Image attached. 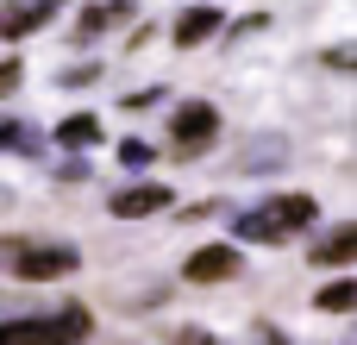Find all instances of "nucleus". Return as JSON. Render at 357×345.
I'll return each mask as SVG.
<instances>
[{
	"instance_id": "nucleus-1",
	"label": "nucleus",
	"mask_w": 357,
	"mask_h": 345,
	"mask_svg": "<svg viewBox=\"0 0 357 345\" xmlns=\"http://www.w3.org/2000/svg\"><path fill=\"white\" fill-rule=\"evenodd\" d=\"M314 220H320V201H314V195H270V201L245 207L232 233H238V239H257V245H282V239L307 233Z\"/></svg>"
},
{
	"instance_id": "nucleus-2",
	"label": "nucleus",
	"mask_w": 357,
	"mask_h": 345,
	"mask_svg": "<svg viewBox=\"0 0 357 345\" xmlns=\"http://www.w3.org/2000/svg\"><path fill=\"white\" fill-rule=\"evenodd\" d=\"M88 339V308H63L50 321H6L0 327V345H82Z\"/></svg>"
},
{
	"instance_id": "nucleus-3",
	"label": "nucleus",
	"mask_w": 357,
	"mask_h": 345,
	"mask_svg": "<svg viewBox=\"0 0 357 345\" xmlns=\"http://www.w3.org/2000/svg\"><path fill=\"white\" fill-rule=\"evenodd\" d=\"M82 258H75V245H13L6 251V270L19 277V283H56V277H69Z\"/></svg>"
},
{
	"instance_id": "nucleus-4",
	"label": "nucleus",
	"mask_w": 357,
	"mask_h": 345,
	"mask_svg": "<svg viewBox=\"0 0 357 345\" xmlns=\"http://www.w3.org/2000/svg\"><path fill=\"white\" fill-rule=\"evenodd\" d=\"M220 138V107L213 101H182L176 113H169V145H176V157H195V151H207Z\"/></svg>"
},
{
	"instance_id": "nucleus-5",
	"label": "nucleus",
	"mask_w": 357,
	"mask_h": 345,
	"mask_svg": "<svg viewBox=\"0 0 357 345\" xmlns=\"http://www.w3.org/2000/svg\"><path fill=\"white\" fill-rule=\"evenodd\" d=\"M238 270H245V251H238V245H201L182 277H188V283H232Z\"/></svg>"
},
{
	"instance_id": "nucleus-6",
	"label": "nucleus",
	"mask_w": 357,
	"mask_h": 345,
	"mask_svg": "<svg viewBox=\"0 0 357 345\" xmlns=\"http://www.w3.org/2000/svg\"><path fill=\"white\" fill-rule=\"evenodd\" d=\"M163 207H169V189H163V182H132V189L113 195V214H119V220H151V214H163Z\"/></svg>"
},
{
	"instance_id": "nucleus-7",
	"label": "nucleus",
	"mask_w": 357,
	"mask_h": 345,
	"mask_svg": "<svg viewBox=\"0 0 357 345\" xmlns=\"http://www.w3.org/2000/svg\"><path fill=\"white\" fill-rule=\"evenodd\" d=\"M63 0H25V6H0V38H31L44 19H56Z\"/></svg>"
},
{
	"instance_id": "nucleus-8",
	"label": "nucleus",
	"mask_w": 357,
	"mask_h": 345,
	"mask_svg": "<svg viewBox=\"0 0 357 345\" xmlns=\"http://www.w3.org/2000/svg\"><path fill=\"white\" fill-rule=\"evenodd\" d=\"M220 25H226V19H220V6H188V13L176 19V44H182V50H195V44H207Z\"/></svg>"
},
{
	"instance_id": "nucleus-9",
	"label": "nucleus",
	"mask_w": 357,
	"mask_h": 345,
	"mask_svg": "<svg viewBox=\"0 0 357 345\" xmlns=\"http://www.w3.org/2000/svg\"><path fill=\"white\" fill-rule=\"evenodd\" d=\"M56 145H69V151H88V145H100V119H94V113H75V119H63V126H56Z\"/></svg>"
},
{
	"instance_id": "nucleus-10",
	"label": "nucleus",
	"mask_w": 357,
	"mask_h": 345,
	"mask_svg": "<svg viewBox=\"0 0 357 345\" xmlns=\"http://www.w3.org/2000/svg\"><path fill=\"white\" fill-rule=\"evenodd\" d=\"M351 258H357V226H339L333 239L314 245V264H351Z\"/></svg>"
},
{
	"instance_id": "nucleus-11",
	"label": "nucleus",
	"mask_w": 357,
	"mask_h": 345,
	"mask_svg": "<svg viewBox=\"0 0 357 345\" xmlns=\"http://www.w3.org/2000/svg\"><path fill=\"white\" fill-rule=\"evenodd\" d=\"M126 13H132V0H94V6H82V31L100 38V31H107L113 19H126Z\"/></svg>"
},
{
	"instance_id": "nucleus-12",
	"label": "nucleus",
	"mask_w": 357,
	"mask_h": 345,
	"mask_svg": "<svg viewBox=\"0 0 357 345\" xmlns=\"http://www.w3.org/2000/svg\"><path fill=\"white\" fill-rule=\"evenodd\" d=\"M351 302H357V277H339V283L320 289V308H326V314H345Z\"/></svg>"
},
{
	"instance_id": "nucleus-13",
	"label": "nucleus",
	"mask_w": 357,
	"mask_h": 345,
	"mask_svg": "<svg viewBox=\"0 0 357 345\" xmlns=\"http://www.w3.org/2000/svg\"><path fill=\"white\" fill-rule=\"evenodd\" d=\"M151 157H157V151H151L144 138H126V145H119V163H126V170H144Z\"/></svg>"
},
{
	"instance_id": "nucleus-14",
	"label": "nucleus",
	"mask_w": 357,
	"mask_h": 345,
	"mask_svg": "<svg viewBox=\"0 0 357 345\" xmlns=\"http://www.w3.org/2000/svg\"><path fill=\"white\" fill-rule=\"evenodd\" d=\"M6 145H19V151H25V145H31V132H25L19 119H0V151H6Z\"/></svg>"
},
{
	"instance_id": "nucleus-15",
	"label": "nucleus",
	"mask_w": 357,
	"mask_h": 345,
	"mask_svg": "<svg viewBox=\"0 0 357 345\" xmlns=\"http://www.w3.org/2000/svg\"><path fill=\"white\" fill-rule=\"evenodd\" d=\"M251 345H289L282 327H251Z\"/></svg>"
},
{
	"instance_id": "nucleus-16",
	"label": "nucleus",
	"mask_w": 357,
	"mask_h": 345,
	"mask_svg": "<svg viewBox=\"0 0 357 345\" xmlns=\"http://www.w3.org/2000/svg\"><path fill=\"white\" fill-rule=\"evenodd\" d=\"M94 75H100V69H94V63H82V69H69V75H63V88H88Z\"/></svg>"
},
{
	"instance_id": "nucleus-17",
	"label": "nucleus",
	"mask_w": 357,
	"mask_h": 345,
	"mask_svg": "<svg viewBox=\"0 0 357 345\" xmlns=\"http://www.w3.org/2000/svg\"><path fill=\"white\" fill-rule=\"evenodd\" d=\"M19 75H25V69H19V63L6 57V63H0V94H13V88H19Z\"/></svg>"
},
{
	"instance_id": "nucleus-18",
	"label": "nucleus",
	"mask_w": 357,
	"mask_h": 345,
	"mask_svg": "<svg viewBox=\"0 0 357 345\" xmlns=\"http://www.w3.org/2000/svg\"><path fill=\"white\" fill-rule=\"evenodd\" d=\"M176 345H220V339H213V333H201V327H182V333H176Z\"/></svg>"
},
{
	"instance_id": "nucleus-19",
	"label": "nucleus",
	"mask_w": 357,
	"mask_h": 345,
	"mask_svg": "<svg viewBox=\"0 0 357 345\" xmlns=\"http://www.w3.org/2000/svg\"><path fill=\"white\" fill-rule=\"evenodd\" d=\"M326 63H333V69H351L357 50H351V44H339V50H326Z\"/></svg>"
},
{
	"instance_id": "nucleus-20",
	"label": "nucleus",
	"mask_w": 357,
	"mask_h": 345,
	"mask_svg": "<svg viewBox=\"0 0 357 345\" xmlns=\"http://www.w3.org/2000/svg\"><path fill=\"white\" fill-rule=\"evenodd\" d=\"M0 201H6V189H0Z\"/></svg>"
}]
</instances>
